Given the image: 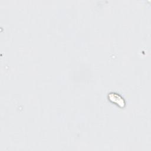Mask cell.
<instances>
[{"label":"cell","instance_id":"cell-1","mask_svg":"<svg viewBox=\"0 0 151 151\" xmlns=\"http://www.w3.org/2000/svg\"><path fill=\"white\" fill-rule=\"evenodd\" d=\"M108 98L110 101L117 104L120 107H124L125 106V101L119 94L116 93H110L108 95Z\"/></svg>","mask_w":151,"mask_h":151}]
</instances>
